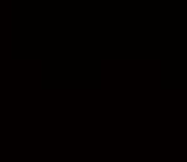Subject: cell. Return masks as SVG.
Here are the masks:
<instances>
[]
</instances>
